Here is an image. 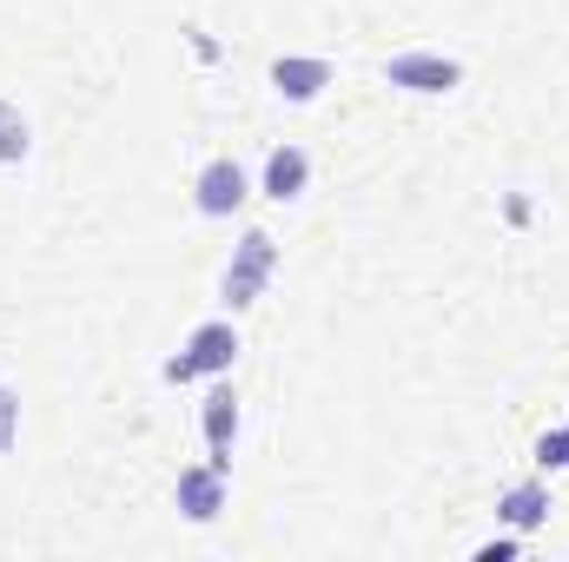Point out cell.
I'll return each instance as SVG.
<instances>
[{"label": "cell", "instance_id": "8", "mask_svg": "<svg viewBox=\"0 0 569 562\" xmlns=\"http://www.w3.org/2000/svg\"><path fill=\"white\" fill-rule=\"evenodd\" d=\"M497 516H503L517 536H530V530H543V523H550V490H543V483H510V490H503V503H497Z\"/></svg>", "mask_w": 569, "mask_h": 562}, {"label": "cell", "instance_id": "3", "mask_svg": "<svg viewBox=\"0 0 569 562\" xmlns=\"http://www.w3.org/2000/svg\"><path fill=\"white\" fill-rule=\"evenodd\" d=\"M246 165L239 159H206L199 165V179H192V205H199V219H232L239 205H246Z\"/></svg>", "mask_w": 569, "mask_h": 562}, {"label": "cell", "instance_id": "4", "mask_svg": "<svg viewBox=\"0 0 569 562\" xmlns=\"http://www.w3.org/2000/svg\"><path fill=\"white\" fill-rule=\"evenodd\" d=\"M385 80L405 87V93H457L463 87V60H450V53H391Z\"/></svg>", "mask_w": 569, "mask_h": 562}, {"label": "cell", "instance_id": "11", "mask_svg": "<svg viewBox=\"0 0 569 562\" xmlns=\"http://www.w3.org/2000/svg\"><path fill=\"white\" fill-rule=\"evenodd\" d=\"M537 463H543V470H569V423H563V430H543Z\"/></svg>", "mask_w": 569, "mask_h": 562}, {"label": "cell", "instance_id": "12", "mask_svg": "<svg viewBox=\"0 0 569 562\" xmlns=\"http://www.w3.org/2000/svg\"><path fill=\"white\" fill-rule=\"evenodd\" d=\"M13 436H20V398H13V391L0 384V456L13 450Z\"/></svg>", "mask_w": 569, "mask_h": 562}, {"label": "cell", "instance_id": "7", "mask_svg": "<svg viewBox=\"0 0 569 562\" xmlns=\"http://www.w3.org/2000/svg\"><path fill=\"white\" fill-rule=\"evenodd\" d=\"M199 423H206L212 463H219V470H232V443H239V398H232V384H212V391H206V411H199Z\"/></svg>", "mask_w": 569, "mask_h": 562}, {"label": "cell", "instance_id": "1", "mask_svg": "<svg viewBox=\"0 0 569 562\" xmlns=\"http://www.w3.org/2000/svg\"><path fill=\"white\" fill-rule=\"evenodd\" d=\"M232 358H239V331H232L226 318H212V324H199V331L186 338V351H179V358H166V384L226 378V371H232Z\"/></svg>", "mask_w": 569, "mask_h": 562}, {"label": "cell", "instance_id": "13", "mask_svg": "<svg viewBox=\"0 0 569 562\" xmlns=\"http://www.w3.org/2000/svg\"><path fill=\"white\" fill-rule=\"evenodd\" d=\"M477 556H483V562H503V556H517V543H510V536H503V543H483V550H477Z\"/></svg>", "mask_w": 569, "mask_h": 562}, {"label": "cell", "instance_id": "5", "mask_svg": "<svg viewBox=\"0 0 569 562\" xmlns=\"http://www.w3.org/2000/svg\"><path fill=\"white\" fill-rule=\"evenodd\" d=\"M179 516L186 523H212L226 510V470L219 463H199V470H179V490H172Z\"/></svg>", "mask_w": 569, "mask_h": 562}, {"label": "cell", "instance_id": "9", "mask_svg": "<svg viewBox=\"0 0 569 562\" xmlns=\"http://www.w3.org/2000/svg\"><path fill=\"white\" fill-rule=\"evenodd\" d=\"M305 179H311V159H305L298 145H279V152L266 159V199H279V205H291V199L305 192Z\"/></svg>", "mask_w": 569, "mask_h": 562}, {"label": "cell", "instance_id": "6", "mask_svg": "<svg viewBox=\"0 0 569 562\" xmlns=\"http://www.w3.org/2000/svg\"><path fill=\"white\" fill-rule=\"evenodd\" d=\"M325 87H331V60H305V53H284V60H272V93H279V100H291V107H311Z\"/></svg>", "mask_w": 569, "mask_h": 562}, {"label": "cell", "instance_id": "10", "mask_svg": "<svg viewBox=\"0 0 569 562\" xmlns=\"http://www.w3.org/2000/svg\"><path fill=\"white\" fill-rule=\"evenodd\" d=\"M33 152V127H27V113L13 107V100H0V165H20Z\"/></svg>", "mask_w": 569, "mask_h": 562}, {"label": "cell", "instance_id": "2", "mask_svg": "<svg viewBox=\"0 0 569 562\" xmlns=\"http://www.w3.org/2000/svg\"><path fill=\"white\" fill-rule=\"evenodd\" d=\"M272 265H279L272 232H246V239H239V252H232V265H226V279H219L226 304H232V311L259 304V291H266V279H272Z\"/></svg>", "mask_w": 569, "mask_h": 562}]
</instances>
